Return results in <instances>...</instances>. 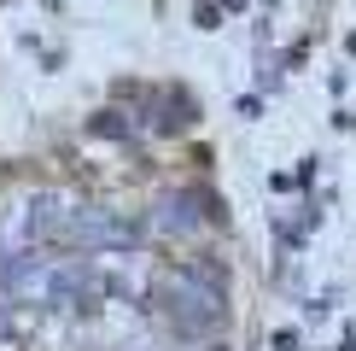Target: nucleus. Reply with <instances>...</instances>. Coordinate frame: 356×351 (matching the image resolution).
I'll use <instances>...</instances> for the list:
<instances>
[{
	"label": "nucleus",
	"mask_w": 356,
	"mask_h": 351,
	"mask_svg": "<svg viewBox=\"0 0 356 351\" xmlns=\"http://www.w3.org/2000/svg\"><path fill=\"white\" fill-rule=\"evenodd\" d=\"M164 311H170V322H181L187 334L193 328H216V322H222V287L216 281L199 287V270H187L181 281L164 292Z\"/></svg>",
	"instance_id": "f257e3e1"
},
{
	"label": "nucleus",
	"mask_w": 356,
	"mask_h": 351,
	"mask_svg": "<svg viewBox=\"0 0 356 351\" xmlns=\"http://www.w3.org/2000/svg\"><path fill=\"white\" fill-rule=\"evenodd\" d=\"M199 194H170L164 199V217H158V223H164V228H199Z\"/></svg>",
	"instance_id": "f03ea898"
}]
</instances>
